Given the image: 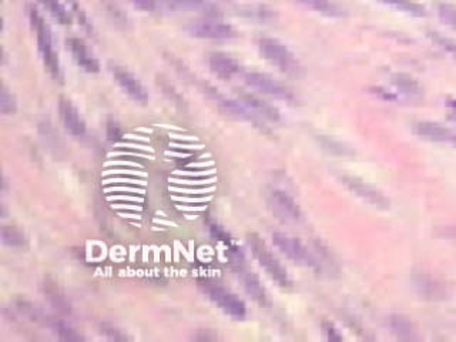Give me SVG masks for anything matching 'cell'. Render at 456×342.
Instances as JSON below:
<instances>
[{"label": "cell", "mask_w": 456, "mask_h": 342, "mask_svg": "<svg viewBox=\"0 0 456 342\" xmlns=\"http://www.w3.org/2000/svg\"><path fill=\"white\" fill-rule=\"evenodd\" d=\"M199 287L208 296L210 301L214 303L222 313L230 315L234 320L246 318L247 307L243 299H240L236 294L208 280H201L199 282Z\"/></svg>", "instance_id": "277c9868"}, {"label": "cell", "mask_w": 456, "mask_h": 342, "mask_svg": "<svg viewBox=\"0 0 456 342\" xmlns=\"http://www.w3.org/2000/svg\"><path fill=\"white\" fill-rule=\"evenodd\" d=\"M431 37L439 48H442L445 52H448L449 55L456 57V41L455 40L443 37V36H441L438 33H431Z\"/></svg>", "instance_id": "484cf974"}, {"label": "cell", "mask_w": 456, "mask_h": 342, "mask_svg": "<svg viewBox=\"0 0 456 342\" xmlns=\"http://www.w3.org/2000/svg\"><path fill=\"white\" fill-rule=\"evenodd\" d=\"M2 242L12 248H22L26 245V235L16 227L2 228Z\"/></svg>", "instance_id": "cb8c5ba5"}, {"label": "cell", "mask_w": 456, "mask_h": 342, "mask_svg": "<svg viewBox=\"0 0 456 342\" xmlns=\"http://www.w3.org/2000/svg\"><path fill=\"white\" fill-rule=\"evenodd\" d=\"M387 327L389 332L399 341H413L415 339V327L408 317L401 314L389 315L387 320Z\"/></svg>", "instance_id": "ac0fdd59"}, {"label": "cell", "mask_w": 456, "mask_h": 342, "mask_svg": "<svg viewBox=\"0 0 456 342\" xmlns=\"http://www.w3.org/2000/svg\"><path fill=\"white\" fill-rule=\"evenodd\" d=\"M271 238L274 245H276L293 263L312 268L315 271H321V266H319L316 256L298 238L290 237L280 231L272 233Z\"/></svg>", "instance_id": "5b68a950"}, {"label": "cell", "mask_w": 456, "mask_h": 342, "mask_svg": "<svg viewBox=\"0 0 456 342\" xmlns=\"http://www.w3.org/2000/svg\"><path fill=\"white\" fill-rule=\"evenodd\" d=\"M29 20H30L32 29L36 34L39 52L43 57L44 66L48 67L49 73L55 78H60L62 77L60 63H59L58 55L53 49V39H52V32H51L49 26L46 25L43 16L34 8H30V11H29Z\"/></svg>", "instance_id": "7a4b0ae2"}, {"label": "cell", "mask_w": 456, "mask_h": 342, "mask_svg": "<svg viewBox=\"0 0 456 342\" xmlns=\"http://www.w3.org/2000/svg\"><path fill=\"white\" fill-rule=\"evenodd\" d=\"M110 71L116 80V83L120 86V89L135 103L146 104L149 100V95L142 81L137 78L133 73H130L127 69L120 67L117 64L110 66Z\"/></svg>", "instance_id": "30bf717a"}, {"label": "cell", "mask_w": 456, "mask_h": 342, "mask_svg": "<svg viewBox=\"0 0 456 342\" xmlns=\"http://www.w3.org/2000/svg\"><path fill=\"white\" fill-rule=\"evenodd\" d=\"M392 84L401 93H403L406 96L421 95L420 83L413 76H409L406 73H395L392 76Z\"/></svg>", "instance_id": "d6986e66"}, {"label": "cell", "mask_w": 456, "mask_h": 342, "mask_svg": "<svg viewBox=\"0 0 456 342\" xmlns=\"http://www.w3.org/2000/svg\"><path fill=\"white\" fill-rule=\"evenodd\" d=\"M130 2L142 12L153 13L159 8V0H130Z\"/></svg>", "instance_id": "83f0119b"}, {"label": "cell", "mask_w": 456, "mask_h": 342, "mask_svg": "<svg viewBox=\"0 0 456 342\" xmlns=\"http://www.w3.org/2000/svg\"><path fill=\"white\" fill-rule=\"evenodd\" d=\"M67 49L70 50L73 59L76 63L87 73H98L100 70V64L98 59L90 53L87 46L84 45V41L77 37H70L66 40Z\"/></svg>", "instance_id": "5bb4252c"}, {"label": "cell", "mask_w": 456, "mask_h": 342, "mask_svg": "<svg viewBox=\"0 0 456 342\" xmlns=\"http://www.w3.org/2000/svg\"><path fill=\"white\" fill-rule=\"evenodd\" d=\"M446 106L450 109V116L456 121V100H449L446 102Z\"/></svg>", "instance_id": "d6a6232c"}, {"label": "cell", "mask_w": 456, "mask_h": 342, "mask_svg": "<svg viewBox=\"0 0 456 342\" xmlns=\"http://www.w3.org/2000/svg\"><path fill=\"white\" fill-rule=\"evenodd\" d=\"M59 114H60V120L66 128V132L69 135H72L76 139H81L86 136V123L83 120V117L80 116L77 107L65 97H60L59 100Z\"/></svg>", "instance_id": "8fae6325"}, {"label": "cell", "mask_w": 456, "mask_h": 342, "mask_svg": "<svg viewBox=\"0 0 456 342\" xmlns=\"http://www.w3.org/2000/svg\"><path fill=\"white\" fill-rule=\"evenodd\" d=\"M41 4V6L49 12V15L59 22L63 26L70 25L72 22V16L69 13V11L65 8V5L60 2V0H39Z\"/></svg>", "instance_id": "ffe728a7"}, {"label": "cell", "mask_w": 456, "mask_h": 342, "mask_svg": "<svg viewBox=\"0 0 456 342\" xmlns=\"http://www.w3.org/2000/svg\"><path fill=\"white\" fill-rule=\"evenodd\" d=\"M244 80L251 89H254L265 96H269V97L277 99V100H283V102H288V103L295 102L294 93L287 88V86L267 73L247 71L244 74Z\"/></svg>", "instance_id": "8992f818"}, {"label": "cell", "mask_w": 456, "mask_h": 342, "mask_svg": "<svg viewBox=\"0 0 456 342\" xmlns=\"http://www.w3.org/2000/svg\"><path fill=\"white\" fill-rule=\"evenodd\" d=\"M247 15L253 19H257V20H261V22H265V20H271V18L274 16L272 11L269 9H265L262 6H257V8H250Z\"/></svg>", "instance_id": "f1b7e54d"}, {"label": "cell", "mask_w": 456, "mask_h": 342, "mask_svg": "<svg viewBox=\"0 0 456 342\" xmlns=\"http://www.w3.org/2000/svg\"><path fill=\"white\" fill-rule=\"evenodd\" d=\"M239 102L261 120H267L271 123H279L281 120V114H280L279 109L276 106L269 104L264 99L258 97L257 95H253L248 92H240Z\"/></svg>", "instance_id": "7c38bea8"}, {"label": "cell", "mask_w": 456, "mask_h": 342, "mask_svg": "<svg viewBox=\"0 0 456 342\" xmlns=\"http://www.w3.org/2000/svg\"><path fill=\"white\" fill-rule=\"evenodd\" d=\"M380 2H382L388 6H392L403 13L417 16V18H422L427 15L425 8L422 5L414 2V0H380Z\"/></svg>", "instance_id": "7402d4cb"}, {"label": "cell", "mask_w": 456, "mask_h": 342, "mask_svg": "<svg viewBox=\"0 0 456 342\" xmlns=\"http://www.w3.org/2000/svg\"><path fill=\"white\" fill-rule=\"evenodd\" d=\"M258 49L261 56L274 67L288 76H298L301 66L294 53L277 39L262 37L258 40Z\"/></svg>", "instance_id": "3957f363"}, {"label": "cell", "mask_w": 456, "mask_h": 342, "mask_svg": "<svg viewBox=\"0 0 456 342\" xmlns=\"http://www.w3.org/2000/svg\"><path fill=\"white\" fill-rule=\"evenodd\" d=\"M186 30L190 36L204 40L222 41L237 37V32L232 25L217 20V18H206L203 20L193 22L186 27Z\"/></svg>", "instance_id": "ba28073f"}, {"label": "cell", "mask_w": 456, "mask_h": 342, "mask_svg": "<svg viewBox=\"0 0 456 342\" xmlns=\"http://www.w3.org/2000/svg\"><path fill=\"white\" fill-rule=\"evenodd\" d=\"M268 207L272 211L274 216L283 223L295 224L302 220V211L297 201L284 190L274 189L268 193L267 197Z\"/></svg>", "instance_id": "52a82bcc"}, {"label": "cell", "mask_w": 456, "mask_h": 342, "mask_svg": "<svg viewBox=\"0 0 456 342\" xmlns=\"http://www.w3.org/2000/svg\"><path fill=\"white\" fill-rule=\"evenodd\" d=\"M323 332H324L326 338L330 341H341L342 339V335L338 332V329L331 322L323 324Z\"/></svg>", "instance_id": "4dcf8cb0"}, {"label": "cell", "mask_w": 456, "mask_h": 342, "mask_svg": "<svg viewBox=\"0 0 456 342\" xmlns=\"http://www.w3.org/2000/svg\"><path fill=\"white\" fill-rule=\"evenodd\" d=\"M18 104L15 96L8 90L6 86H2V97H0V110L5 116H12L16 113Z\"/></svg>", "instance_id": "d4e9b609"}, {"label": "cell", "mask_w": 456, "mask_h": 342, "mask_svg": "<svg viewBox=\"0 0 456 342\" xmlns=\"http://www.w3.org/2000/svg\"><path fill=\"white\" fill-rule=\"evenodd\" d=\"M441 235L445 237V238L456 240V227H448V228H443V231L441 233Z\"/></svg>", "instance_id": "1f68e13d"}, {"label": "cell", "mask_w": 456, "mask_h": 342, "mask_svg": "<svg viewBox=\"0 0 456 342\" xmlns=\"http://www.w3.org/2000/svg\"><path fill=\"white\" fill-rule=\"evenodd\" d=\"M46 295L49 296L51 303L55 306V308L62 313V314H70V304L67 303V299L62 294V291L56 285H44Z\"/></svg>", "instance_id": "603a6c76"}, {"label": "cell", "mask_w": 456, "mask_h": 342, "mask_svg": "<svg viewBox=\"0 0 456 342\" xmlns=\"http://www.w3.org/2000/svg\"><path fill=\"white\" fill-rule=\"evenodd\" d=\"M100 329H102V334L106 335L109 339H114V341H124V339H127V336H126L120 329H117V328L113 327V325L102 324Z\"/></svg>", "instance_id": "f546056e"}, {"label": "cell", "mask_w": 456, "mask_h": 342, "mask_svg": "<svg viewBox=\"0 0 456 342\" xmlns=\"http://www.w3.org/2000/svg\"><path fill=\"white\" fill-rule=\"evenodd\" d=\"M237 273H239V278H240V282H241L244 291L250 295L253 301H255L261 307H268L271 304L269 296H268L267 289L261 284L260 278L253 271L243 267L241 264H239Z\"/></svg>", "instance_id": "4fadbf2b"}, {"label": "cell", "mask_w": 456, "mask_h": 342, "mask_svg": "<svg viewBox=\"0 0 456 342\" xmlns=\"http://www.w3.org/2000/svg\"><path fill=\"white\" fill-rule=\"evenodd\" d=\"M297 4L314 11V12H318V13H321V15H326V16H333V18H337V16H341V11L340 8H337L331 0H295Z\"/></svg>", "instance_id": "44dd1931"}, {"label": "cell", "mask_w": 456, "mask_h": 342, "mask_svg": "<svg viewBox=\"0 0 456 342\" xmlns=\"http://www.w3.org/2000/svg\"><path fill=\"white\" fill-rule=\"evenodd\" d=\"M414 132L415 135H418L420 137L429 140V142H438V143H443V142H452L453 133L450 130H448L446 127L434 123V121H420L414 125Z\"/></svg>", "instance_id": "e0dca14e"}, {"label": "cell", "mask_w": 456, "mask_h": 342, "mask_svg": "<svg viewBox=\"0 0 456 342\" xmlns=\"http://www.w3.org/2000/svg\"><path fill=\"white\" fill-rule=\"evenodd\" d=\"M247 240H248V247L251 249V254L254 255V259L258 261L261 268L267 273V275L283 288L291 287V278L287 270L280 263L277 256L271 252V249L264 242V240L254 233L248 234Z\"/></svg>", "instance_id": "6da1fadb"}, {"label": "cell", "mask_w": 456, "mask_h": 342, "mask_svg": "<svg viewBox=\"0 0 456 342\" xmlns=\"http://www.w3.org/2000/svg\"><path fill=\"white\" fill-rule=\"evenodd\" d=\"M341 182L351 193H354L358 198H361L367 204L377 207L380 210L389 208V205H391L389 198L382 191H380L377 187L371 186L370 183L363 182L359 177L349 176V175L341 176Z\"/></svg>", "instance_id": "9c48e42d"}, {"label": "cell", "mask_w": 456, "mask_h": 342, "mask_svg": "<svg viewBox=\"0 0 456 342\" xmlns=\"http://www.w3.org/2000/svg\"><path fill=\"white\" fill-rule=\"evenodd\" d=\"M439 18L449 26L456 29V8L452 5H439L438 8Z\"/></svg>", "instance_id": "4316f807"}, {"label": "cell", "mask_w": 456, "mask_h": 342, "mask_svg": "<svg viewBox=\"0 0 456 342\" xmlns=\"http://www.w3.org/2000/svg\"><path fill=\"white\" fill-rule=\"evenodd\" d=\"M413 285L421 296L428 299H441L445 295V289L441 282L425 273L414 274Z\"/></svg>", "instance_id": "2e32d148"}, {"label": "cell", "mask_w": 456, "mask_h": 342, "mask_svg": "<svg viewBox=\"0 0 456 342\" xmlns=\"http://www.w3.org/2000/svg\"><path fill=\"white\" fill-rule=\"evenodd\" d=\"M208 67L221 80H232L240 73L237 60L221 52H214L208 56Z\"/></svg>", "instance_id": "9a60e30c"}, {"label": "cell", "mask_w": 456, "mask_h": 342, "mask_svg": "<svg viewBox=\"0 0 456 342\" xmlns=\"http://www.w3.org/2000/svg\"><path fill=\"white\" fill-rule=\"evenodd\" d=\"M450 143H453L455 146H456V135H453V137H452V142Z\"/></svg>", "instance_id": "836d02e7"}]
</instances>
